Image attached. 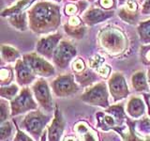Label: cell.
Here are the masks:
<instances>
[{"label": "cell", "instance_id": "obj_24", "mask_svg": "<svg viewBox=\"0 0 150 141\" xmlns=\"http://www.w3.org/2000/svg\"><path fill=\"white\" fill-rule=\"evenodd\" d=\"M96 78H97V76L95 75V73H93L90 70H84L83 72L77 73V75H76L77 81L80 84L83 85V86L91 84L92 82L95 81Z\"/></svg>", "mask_w": 150, "mask_h": 141}, {"label": "cell", "instance_id": "obj_35", "mask_svg": "<svg viewBox=\"0 0 150 141\" xmlns=\"http://www.w3.org/2000/svg\"><path fill=\"white\" fill-rule=\"evenodd\" d=\"M110 70H111V69L108 65H102L101 67L98 69V75H100V76L106 78L108 75H109Z\"/></svg>", "mask_w": 150, "mask_h": 141}, {"label": "cell", "instance_id": "obj_19", "mask_svg": "<svg viewBox=\"0 0 150 141\" xmlns=\"http://www.w3.org/2000/svg\"><path fill=\"white\" fill-rule=\"evenodd\" d=\"M131 83H132V87L135 90L137 91H146L148 90V86L146 82V78L145 75L142 72H138L132 75L131 78Z\"/></svg>", "mask_w": 150, "mask_h": 141}, {"label": "cell", "instance_id": "obj_27", "mask_svg": "<svg viewBox=\"0 0 150 141\" xmlns=\"http://www.w3.org/2000/svg\"><path fill=\"white\" fill-rule=\"evenodd\" d=\"M11 134V125L9 122H5L2 123L1 126V139L4 140L7 137H8Z\"/></svg>", "mask_w": 150, "mask_h": 141}, {"label": "cell", "instance_id": "obj_44", "mask_svg": "<svg viewBox=\"0 0 150 141\" xmlns=\"http://www.w3.org/2000/svg\"><path fill=\"white\" fill-rule=\"evenodd\" d=\"M138 1H139L140 3H142V4H143V2H144L145 0H138Z\"/></svg>", "mask_w": 150, "mask_h": 141}, {"label": "cell", "instance_id": "obj_37", "mask_svg": "<svg viewBox=\"0 0 150 141\" xmlns=\"http://www.w3.org/2000/svg\"><path fill=\"white\" fill-rule=\"evenodd\" d=\"M103 62V59L101 58H100L98 56H97L96 58H94L91 59V67L95 68V69H98L100 67H101V63Z\"/></svg>", "mask_w": 150, "mask_h": 141}, {"label": "cell", "instance_id": "obj_16", "mask_svg": "<svg viewBox=\"0 0 150 141\" xmlns=\"http://www.w3.org/2000/svg\"><path fill=\"white\" fill-rule=\"evenodd\" d=\"M127 111H128L129 116L134 118V119L141 117L144 113V105L143 101L137 97L131 98L128 103Z\"/></svg>", "mask_w": 150, "mask_h": 141}, {"label": "cell", "instance_id": "obj_22", "mask_svg": "<svg viewBox=\"0 0 150 141\" xmlns=\"http://www.w3.org/2000/svg\"><path fill=\"white\" fill-rule=\"evenodd\" d=\"M118 16L123 21L129 23V24H135L138 21L139 14L138 11H132V9H129L125 7H122L119 9Z\"/></svg>", "mask_w": 150, "mask_h": 141}, {"label": "cell", "instance_id": "obj_12", "mask_svg": "<svg viewBox=\"0 0 150 141\" xmlns=\"http://www.w3.org/2000/svg\"><path fill=\"white\" fill-rule=\"evenodd\" d=\"M112 15H114V12L112 11H108L98 8H90L86 12L83 13V20L86 25L93 26L105 21L106 19L112 17Z\"/></svg>", "mask_w": 150, "mask_h": 141}, {"label": "cell", "instance_id": "obj_33", "mask_svg": "<svg viewBox=\"0 0 150 141\" xmlns=\"http://www.w3.org/2000/svg\"><path fill=\"white\" fill-rule=\"evenodd\" d=\"M14 141H33L29 136H27L25 133H23V132L17 128V135L15 136V138H14Z\"/></svg>", "mask_w": 150, "mask_h": 141}, {"label": "cell", "instance_id": "obj_40", "mask_svg": "<svg viewBox=\"0 0 150 141\" xmlns=\"http://www.w3.org/2000/svg\"><path fill=\"white\" fill-rule=\"evenodd\" d=\"M128 1H129V0H118L119 5H121V6H123V5H124L125 3H127Z\"/></svg>", "mask_w": 150, "mask_h": 141}, {"label": "cell", "instance_id": "obj_23", "mask_svg": "<svg viewBox=\"0 0 150 141\" xmlns=\"http://www.w3.org/2000/svg\"><path fill=\"white\" fill-rule=\"evenodd\" d=\"M137 30L141 41L144 43H150V19L147 21L141 22Z\"/></svg>", "mask_w": 150, "mask_h": 141}, {"label": "cell", "instance_id": "obj_28", "mask_svg": "<svg viewBox=\"0 0 150 141\" xmlns=\"http://www.w3.org/2000/svg\"><path fill=\"white\" fill-rule=\"evenodd\" d=\"M108 112L111 113L112 115H114L115 118H116V120H120V119H123L124 115H123V109L122 107L117 105V106H114V107H111Z\"/></svg>", "mask_w": 150, "mask_h": 141}, {"label": "cell", "instance_id": "obj_31", "mask_svg": "<svg viewBox=\"0 0 150 141\" xmlns=\"http://www.w3.org/2000/svg\"><path fill=\"white\" fill-rule=\"evenodd\" d=\"M8 117V103L4 100H1V121L2 123Z\"/></svg>", "mask_w": 150, "mask_h": 141}, {"label": "cell", "instance_id": "obj_8", "mask_svg": "<svg viewBox=\"0 0 150 141\" xmlns=\"http://www.w3.org/2000/svg\"><path fill=\"white\" fill-rule=\"evenodd\" d=\"M54 93L58 97H68L78 91V86L74 82L72 75H61L52 83Z\"/></svg>", "mask_w": 150, "mask_h": 141}, {"label": "cell", "instance_id": "obj_10", "mask_svg": "<svg viewBox=\"0 0 150 141\" xmlns=\"http://www.w3.org/2000/svg\"><path fill=\"white\" fill-rule=\"evenodd\" d=\"M61 39H62V36H61V34H59V33L41 38V39L38 41L37 52L40 55L45 56L47 58H53V55L54 53L55 49L57 48L58 42Z\"/></svg>", "mask_w": 150, "mask_h": 141}, {"label": "cell", "instance_id": "obj_38", "mask_svg": "<svg viewBox=\"0 0 150 141\" xmlns=\"http://www.w3.org/2000/svg\"><path fill=\"white\" fill-rule=\"evenodd\" d=\"M142 13L147 15L150 14V0H145L142 6Z\"/></svg>", "mask_w": 150, "mask_h": 141}, {"label": "cell", "instance_id": "obj_4", "mask_svg": "<svg viewBox=\"0 0 150 141\" xmlns=\"http://www.w3.org/2000/svg\"><path fill=\"white\" fill-rule=\"evenodd\" d=\"M77 54L76 47L71 42L63 41L58 44L53 55V59L55 65L60 69L67 68L70 60H71Z\"/></svg>", "mask_w": 150, "mask_h": 141}, {"label": "cell", "instance_id": "obj_20", "mask_svg": "<svg viewBox=\"0 0 150 141\" xmlns=\"http://www.w3.org/2000/svg\"><path fill=\"white\" fill-rule=\"evenodd\" d=\"M76 132L78 133L80 141H97L95 135L83 122H80L76 125Z\"/></svg>", "mask_w": 150, "mask_h": 141}, {"label": "cell", "instance_id": "obj_9", "mask_svg": "<svg viewBox=\"0 0 150 141\" xmlns=\"http://www.w3.org/2000/svg\"><path fill=\"white\" fill-rule=\"evenodd\" d=\"M33 92L35 98L39 102L40 106H42L46 111L51 112L54 108L53 99L51 96L50 88L44 80H39L33 86Z\"/></svg>", "mask_w": 150, "mask_h": 141}, {"label": "cell", "instance_id": "obj_17", "mask_svg": "<svg viewBox=\"0 0 150 141\" xmlns=\"http://www.w3.org/2000/svg\"><path fill=\"white\" fill-rule=\"evenodd\" d=\"M34 1L35 0H21V1L17 2L14 6L3 11L1 12V16H3V17L8 16L9 17L11 15H15V14L23 13V11H25V9H26L27 8H29Z\"/></svg>", "mask_w": 150, "mask_h": 141}, {"label": "cell", "instance_id": "obj_30", "mask_svg": "<svg viewBox=\"0 0 150 141\" xmlns=\"http://www.w3.org/2000/svg\"><path fill=\"white\" fill-rule=\"evenodd\" d=\"M115 119L112 116H107V115H104L101 119L100 120V123L102 124V126H108V127H111V126H114L115 125Z\"/></svg>", "mask_w": 150, "mask_h": 141}, {"label": "cell", "instance_id": "obj_13", "mask_svg": "<svg viewBox=\"0 0 150 141\" xmlns=\"http://www.w3.org/2000/svg\"><path fill=\"white\" fill-rule=\"evenodd\" d=\"M17 81L20 85H27L35 79V73L25 61L18 59L15 66Z\"/></svg>", "mask_w": 150, "mask_h": 141}, {"label": "cell", "instance_id": "obj_14", "mask_svg": "<svg viewBox=\"0 0 150 141\" xmlns=\"http://www.w3.org/2000/svg\"><path fill=\"white\" fill-rule=\"evenodd\" d=\"M64 131V120L60 111L56 108L54 119L49 128V141H59Z\"/></svg>", "mask_w": 150, "mask_h": 141}, {"label": "cell", "instance_id": "obj_46", "mask_svg": "<svg viewBox=\"0 0 150 141\" xmlns=\"http://www.w3.org/2000/svg\"><path fill=\"white\" fill-rule=\"evenodd\" d=\"M11 1H14V0H11Z\"/></svg>", "mask_w": 150, "mask_h": 141}, {"label": "cell", "instance_id": "obj_42", "mask_svg": "<svg viewBox=\"0 0 150 141\" xmlns=\"http://www.w3.org/2000/svg\"><path fill=\"white\" fill-rule=\"evenodd\" d=\"M129 141H142V140H139V139H137V138H135V137H133V138H131Z\"/></svg>", "mask_w": 150, "mask_h": 141}, {"label": "cell", "instance_id": "obj_5", "mask_svg": "<svg viewBox=\"0 0 150 141\" xmlns=\"http://www.w3.org/2000/svg\"><path fill=\"white\" fill-rule=\"evenodd\" d=\"M11 116H16L28 110L37 109V105L33 100L29 88H23L20 94L11 101Z\"/></svg>", "mask_w": 150, "mask_h": 141}, {"label": "cell", "instance_id": "obj_21", "mask_svg": "<svg viewBox=\"0 0 150 141\" xmlns=\"http://www.w3.org/2000/svg\"><path fill=\"white\" fill-rule=\"evenodd\" d=\"M1 55L3 59L7 62H13V61L18 60L20 58V53L18 52V50L8 45L1 46Z\"/></svg>", "mask_w": 150, "mask_h": 141}, {"label": "cell", "instance_id": "obj_2", "mask_svg": "<svg viewBox=\"0 0 150 141\" xmlns=\"http://www.w3.org/2000/svg\"><path fill=\"white\" fill-rule=\"evenodd\" d=\"M100 43L108 52L119 53L125 48L126 41L122 33L115 28H107L100 35Z\"/></svg>", "mask_w": 150, "mask_h": 141}, {"label": "cell", "instance_id": "obj_15", "mask_svg": "<svg viewBox=\"0 0 150 141\" xmlns=\"http://www.w3.org/2000/svg\"><path fill=\"white\" fill-rule=\"evenodd\" d=\"M65 30L69 35L72 36L74 38H80L83 37L84 32H86V28L83 25V21L78 16H70L69 20L67 25L65 26Z\"/></svg>", "mask_w": 150, "mask_h": 141}, {"label": "cell", "instance_id": "obj_41", "mask_svg": "<svg viewBox=\"0 0 150 141\" xmlns=\"http://www.w3.org/2000/svg\"><path fill=\"white\" fill-rule=\"evenodd\" d=\"M41 141H46V133H44V135H42V138H41Z\"/></svg>", "mask_w": 150, "mask_h": 141}, {"label": "cell", "instance_id": "obj_36", "mask_svg": "<svg viewBox=\"0 0 150 141\" xmlns=\"http://www.w3.org/2000/svg\"><path fill=\"white\" fill-rule=\"evenodd\" d=\"M98 4L104 9H110L115 6V0H100Z\"/></svg>", "mask_w": 150, "mask_h": 141}, {"label": "cell", "instance_id": "obj_6", "mask_svg": "<svg viewBox=\"0 0 150 141\" xmlns=\"http://www.w3.org/2000/svg\"><path fill=\"white\" fill-rule=\"evenodd\" d=\"M25 62L29 66L33 73L35 74L40 75V76L49 77L54 73V68L53 65L46 61L43 58L36 54H28L23 56V59Z\"/></svg>", "mask_w": 150, "mask_h": 141}, {"label": "cell", "instance_id": "obj_25", "mask_svg": "<svg viewBox=\"0 0 150 141\" xmlns=\"http://www.w3.org/2000/svg\"><path fill=\"white\" fill-rule=\"evenodd\" d=\"M18 92V87L16 85H11V86L7 87V88H1L0 89V94L1 97L7 99V100H11L16 96Z\"/></svg>", "mask_w": 150, "mask_h": 141}, {"label": "cell", "instance_id": "obj_3", "mask_svg": "<svg viewBox=\"0 0 150 141\" xmlns=\"http://www.w3.org/2000/svg\"><path fill=\"white\" fill-rule=\"evenodd\" d=\"M48 120L49 117L43 115L40 111H33L25 118L22 122V126L29 134L39 137Z\"/></svg>", "mask_w": 150, "mask_h": 141}, {"label": "cell", "instance_id": "obj_1", "mask_svg": "<svg viewBox=\"0 0 150 141\" xmlns=\"http://www.w3.org/2000/svg\"><path fill=\"white\" fill-rule=\"evenodd\" d=\"M28 19L29 26L35 33H49L60 25V9L53 3L40 2L28 11Z\"/></svg>", "mask_w": 150, "mask_h": 141}, {"label": "cell", "instance_id": "obj_32", "mask_svg": "<svg viewBox=\"0 0 150 141\" xmlns=\"http://www.w3.org/2000/svg\"><path fill=\"white\" fill-rule=\"evenodd\" d=\"M142 59L144 63H150V46H144L142 48Z\"/></svg>", "mask_w": 150, "mask_h": 141}, {"label": "cell", "instance_id": "obj_45", "mask_svg": "<svg viewBox=\"0 0 150 141\" xmlns=\"http://www.w3.org/2000/svg\"><path fill=\"white\" fill-rule=\"evenodd\" d=\"M54 1H56V2H60L61 0H54Z\"/></svg>", "mask_w": 150, "mask_h": 141}, {"label": "cell", "instance_id": "obj_26", "mask_svg": "<svg viewBox=\"0 0 150 141\" xmlns=\"http://www.w3.org/2000/svg\"><path fill=\"white\" fill-rule=\"evenodd\" d=\"M0 79L1 84H8L12 79V70L9 68H2L0 70Z\"/></svg>", "mask_w": 150, "mask_h": 141}, {"label": "cell", "instance_id": "obj_39", "mask_svg": "<svg viewBox=\"0 0 150 141\" xmlns=\"http://www.w3.org/2000/svg\"><path fill=\"white\" fill-rule=\"evenodd\" d=\"M64 141H80V139L77 138L76 136L69 135V136H67V137H66V138L64 139Z\"/></svg>", "mask_w": 150, "mask_h": 141}, {"label": "cell", "instance_id": "obj_43", "mask_svg": "<svg viewBox=\"0 0 150 141\" xmlns=\"http://www.w3.org/2000/svg\"><path fill=\"white\" fill-rule=\"evenodd\" d=\"M148 82H149V85H150V69L148 70Z\"/></svg>", "mask_w": 150, "mask_h": 141}, {"label": "cell", "instance_id": "obj_18", "mask_svg": "<svg viewBox=\"0 0 150 141\" xmlns=\"http://www.w3.org/2000/svg\"><path fill=\"white\" fill-rule=\"evenodd\" d=\"M8 22L18 30L25 31L27 29V14L25 12L9 16Z\"/></svg>", "mask_w": 150, "mask_h": 141}, {"label": "cell", "instance_id": "obj_29", "mask_svg": "<svg viewBox=\"0 0 150 141\" xmlns=\"http://www.w3.org/2000/svg\"><path fill=\"white\" fill-rule=\"evenodd\" d=\"M72 68H73V70L75 73H82V72H83L84 70H86V64H84L83 59L78 58V59H76L74 61Z\"/></svg>", "mask_w": 150, "mask_h": 141}, {"label": "cell", "instance_id": "obj_11", "mask_svg": "<svg viewBox=\"0 0 150 141\" xmlns=\"http://www.w3.org/2000/svg\"><path fill=\"white\" fill-rule=\"evenodd\" d=\"M109 88L115 101H118L129 95V88L125 78L120 73H115L109 81Z\"/></svg>", "mask_w": 150, "mask_h": 141}, {"label": "cell", "instance_id": "obj_7", "mask_svg": "<svg viewBox=\"0 0 150 141\" xmlns=\"http://www.w3.org/2000/svg\"><path fill=\"white\" fill-rule=\"evenodd\" d=\"M81 99L83 102L90 103V105L106 107L108 105V93L106 85L104 83L96 85L84 92Z\"/></svg>", "mask_w": 150, "mask_h": 141}, {"label": "cell", "instance_id": "obj_34", "mask_svg": "<svg viewBox=\"0 0 150 141\" xmlns=\"http://www.w3.org/2000/svg\"><path fill=\"white\" fill-rule=\"evenodd\" d=\"M78 6H75V5H72V4H69V5H67L65 8V12L67 15H70V16H74L75 13L77 12L78 11Z\"/></svg>", "mask_w": 150, "mask_h": 141}]
</instances>
